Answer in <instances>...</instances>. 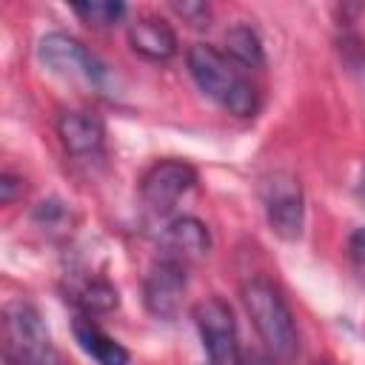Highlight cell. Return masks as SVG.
Segmentation results:
<instances>
[{
  "label": "cell",
  "instance_id": "cell-1",
  "mask_svg": "<svg viewBox=\"0 0 365 365\" xmlns=\"http://www.w3.org/2000/svg\"><path fill=\"white\" fill-rule=\"evenodd\" d=\"M188 71L194 83L225 111L234 117H254L259 108V91L257 86L240 71V66L225 57V51L208 46V43H194L185 54Z\"/></svg>",
  "mask_w": 365,
  "mask_h": 365
},
{
  "label": "cell",
  "instance_id": "cell-2",
  "mask_svg": "<svg viewBox=\"0 0 365 365\" xmlns=\"http://www.w3.org/2000/svg\"><path fill=\"white\" fill-rule=\"evenodd\" d=\"M240 297L259 339L265 342V351L279 362H291L299 348V334L294 325V314L285 297L279 294V288L268 277H251L242 285Z\"/></svg>",
  "mask_w": 365,
  "mask_h": 365
},
{
  "label": "cell",
  "instance_id": "cell-3",
  "mask_svg": "<svg viewBox=\"0 0 365 365\" xmlns=\"http://www.w3.org/2000/svg\"><path fill=\"white\" fill-rule=\"evenodd\" d=\"M3 336L17 365H60V354L51 342V334L31 302L17 299L6 305Z\"/></svg>",
  "mask_w": 365,
  "mask_h": 365
},
{
  "label": "cell",
  "instance_id": "cell-4",
  "mask_svg": "<svg viewBox=\"0 0 365 365\" xmlns=\"http://www.w3.org/2000/svg\"><path fill=\"white\" fill-rule=\"evenodd\" d=\"M259 200H262L271 231L288 242L299 240L302 222H305V194H302L299 177L285 168L268 171L259 180Z\"/></svg>",
  "mask_w": 365,
  "mask_h": 365
},
{
  "label": "cell",
  "instance_id": "cell-5",
  "mask_svg": "<svg viewBox=\"0 0 365 365\" xmlns=\"http://www.w3.org/2000/svg\"><path fill=\"white\" fill-rule=\"evenodd\" d=\"M37 54L43 60V66H48L57 74L66 77H77L86 80L94 88H106L108 86V68L71 34L66 31H51L40 40Z\"/></svg>",
  "mask_w": 365,
  "mask_h": 365
},
{
  "label": "cell",
  "instance_id": "cell-6",
  "mask_svg": "<svg viewBox=\"0 0 365 365\" xmlns=\"http://www.w3.org/2000/svg\"><path fill=\"white\" fill-rule=\"evenodd\" d=\"M194 325L200 331L202 348L208 354V362L214 365H231L237 362V322L234 311L222 297H205L191 311Z\"/></svg>",
  "mask_w": 365,
  "mask_h": 365
},
{
  "label": "cell",
  "instance_id": "cell-7",
  "mask_svg": "<svg viewBox=\"0 0 365 365\" xmlns=\"http://www.w3.org/2000/svg\"><path fill=\"white\" fill-rule=\"evenodd\" d=\"M197 182V171L185 160H157L140 177V197L151 211H168Z\"/></svg>",
  "mask_w": 365,
  "mask_h": 365
},
{
  "label": "cell",
  "instance_id": "cell-8",
  "mask_svg": "<svg viewBox=\"0 0 365 365\" xmlns=\"http://www.w3.org/2000/svg\"><path fill=\"white\" fill-rule=\"evenodd\" d=\"M182 294H185V265L160 257L143 279L145 311L157 319H174L180 314Z\"/></svg>",
  "mask_w": 365,
  "mask_h": 365
},
{
  "label": "cell",
  "instance_id": "cell-9",
  "mask_svg": "<svg viewBox=\"0 0 365 365\" xmlns=\"http://www.w3.org/2000/svg\"><path fill=\"white\" fill-rule=\"evenodd\" d=\"M208 251H211V234H208V225L197 217H177L160 234V257L163 259L188 265V262L202 259Z\"/></svg>",
  "mask_w": 365,
  "mask_h": 365
},
{
  "label": "cell",
  "instance_id": "cell-10",
  "mask_svg": "<svg viewBox=\"0 0 365 365\" xmlns=\"http://www.w3.org/2000/svg\"><path fill=\"white\" fill-rule=\"evenodd\" d=\"M128 46L134 54L151 63H165L177 54V31L160 14H143L128 26Z\"/></svg>",
  "mask_w": 365,
  "mask_h": 365
},
{
  "label": "cell",
  "instance_id": "cell-11",
  "mask_svg": "<svg viewBox=\"0 0 365 365\" xmlns=\"http://www.w3.org/2000/svg\"><path fill=\"white\" fill-rule=\"evenodd\" d=\"M57 137L63 148L74 157L97 154L106 143V125L91 111H63L57 117Z\"/></svg>",
  "mask_w": 365,
  "mask_h": 365
},
{
  "label": "cell",
  "instance_id": "cell-12",
  "mask_svg": "<svg viewBox=\"0 0 365 365\" xmlns=\"http://www.w3.org/2000/svg\"><path fill=\"white\" fill-rule=\"evenodd\" d=\"M71 334L97 365H128V351L114 336H108L88 314H77L71 319Z\"/></svg>",
  "mask_w": 365,
  "mask_h": 365
},
{
  "label": "cell",
  "instance_id": "cell-13",
  "mask_svg": "<svg viewBox=\"0 0 365 365\" xmlns=\"http://www.w3.org/2000/svg\"><path fill=\"white\" fill-rule=\"evenodd\" d=\"M71 299L86 311V314H108L120 305L117 288L106 277H83L71 285Z\"/></svg>",
  "mask_w": 365,
  "mask_h": 365
},
{
  "label": "cell",
  "instance_id": "cell-14",
  "mask_svg": "<svg viewBox=\"0 0 365 365\" xmlns=\"http://www.w3.org/2000/svg\"><path fill=\"white\" fill-rule=\"evenodd\" d=\"M225 57H231L242 68H262L265 66V48H262L259 34L245 23L231 26L225 31Z\"/></svg>",
  "mask_w": 365,
  "mask_h": 365
},
{
  "label": "cell",
  "instance_id": "cell-15",
  "mask_svg": "<svg viewBox=\"0 0 365 365\" xmlns=\"http://www.w3.org/2000/svg\"><path fill=\"white\" fill-rule=\"evenodd\" d=\"M71 11L83 23L94 29H106V26H114L125 14V6L117 0H88V3H71Z\"/></svg>",
  "mask_w": 365,
  "mask_h": 365
},
{
  "label": "cell",
  "instance_id": "cell-16",
  "mask_svg": "<svg viewBox=\"0 0 365 365\" xmlns=\"http://www.w3.org/2000/svg\"><path fill=\"white\" fill-rule=\"evenodd\" d=\"M171 9L185 20V23H191V26H205L208 23V17H211V6L208 3H202V0H174L171 3Z\"/></svg>",
  "mask_w": 365,
  "mask_h": 365
},
{
  "label": "cell",
  "instance_id": "cell-17",
  "mask_svg": "<svg viewBox=\"0 0 365 365\" xmlns=\"http://www.w3.org/2000/svg\"><path fill=\"white\" fill-rule=\"evenodd\" d=\"M348 254H351V262L359 274H365V225L356 228L348 240Z\"/></svg>",
  "mask_w": 365,
  "mask_h": 365
},
{
  "label": "cell",
  "instance_id": "cell-18",
  "mask_svg": "<svg viewBox=\"0 0 365 365\" xmlns=\"http://www.w3.org/2000/svg\"><path fill=\"white\" fill-rule=\"evenodd\" d=\"M17 194H23V180L14 177V174H0V202L3 205H11L17 200Z\"/></svg>",
  "mask_w": 365,
  "mask_h": 365
},
{
  "label": "cell",
  "instance_id": "cell-19",
  "mask_svg": "<svg viewBox=\"0 0 365 365\" xmlns=\"http://www.w3.org/2000/svg\"><path fill=\"white\" fill-rule=\"evenodd\" d=\"M279 359H274L268 351H259V348H245L237 354V362L234 365H277Z\"/></svg>",
  "mask_w": 365,
  "mask_h": 365
},
{
  "label": "cell",
  "instance_id": "cell-20",
  "mask_svg": "<svg viewBox=\"0 0 365 365\" xmlns=\"http://www.w3.org/2000/svg\"><path fill=\"white\" fill-rule=\"evenodd\" d=\"M34 217H37L40 222H54L57 217H63V205H60L57 200L40 202V205H37V211H34Z\"/></svg>",
  "mask_w": 365,
  "mask_h": 365
},
{
  "label": "cell",
  "instance_id": "cell-21",
  "mask_svg": "<svg viewBox=\"0 0 365 365\" xmlns=\"http://www.w3.org/2000/svg\"><path fill=\"white\" fill-rule=\"evenodd\" d=\"M356 191H359V197L365 200V168H362V174H359V182H356Z\"/></svg>",
  "mask_w": 365,
  "mask_h": 365
},
{
  "label": "cell",
  "instance_id": "cell-22",
  "mask_svg": "<svg viewBox=\"0 0 365 365\" xmlns=\"http://www.w3.org/2000/svg\"><path fill=\"white\" fill-rule=\"evenodd\" d=\"M311 365H328V362H311Z\"/></svg>",
  "mask_w": 365,
  "mask_h": 365
},
{
  "label": "cell",
  "instance_id": "cell-23",
  "mask_svg": "<svg viewBox=\"0 0 365 365\" xmlns=\"http://www.w3.org/2000/svg\"><path fill=\"white\" fill-rule=\"evenodd\" d=\"M208 365H214V362H208Z\"/></svg>",
  "mask_w": 365,
  "mask_h": 365
}]
</instances>
